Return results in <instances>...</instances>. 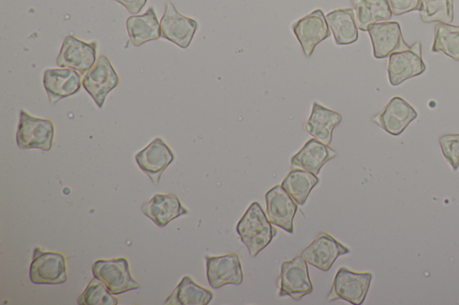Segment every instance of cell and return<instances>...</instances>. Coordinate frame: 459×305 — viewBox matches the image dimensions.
Masks as SVG:
<instances>
[{
	"instance_id": "23",
	"label": "cell",
	"mask_w": 459,
	"mask_h": 305,
	"mask_svg": "<svg viewBox=\"0 0 459 305\" xmlns=\"http://www.w3.org/2000/svg\"><path fill=\"white\" fill-rule=\"evenodd\" d=\"M336 45H350L358 39V27L352 8H340L325 16Z\"/></svg>"
},
{
	"instance_id": "4",
	"label": "cell",
	"mask_w": 459,
	"mask_h": 305,
	"mask_svg": "<svg viewBox=\"0 0 459 305\" xmlns=\"http://www.w3.org/2000/svg\"><path fill=\"white\" fill-rule=\"evenodd\" d=\"M93 277L107 286L114 295H118L140 287L131 275L126 258L98 259L91 266Z\"/></svg>"
},
{
	"instance_id": "18",
	"label": "cell",
	"mask_w": 459,
	"mask_h": 305,
	"mask_svg": "<svg viewBox=\"0 0 459 305\" xmlns=\"http://www.w3.org/2000/svg\"><path fill=\"white\" fill-rule=\"evenodd\" d=\"M81 76L71 68L47 69L43 86L51 104L77 93L81 89Z\"/></svg>"
},
{
	"instance_id": "31",
	"label": "cell",
	"mask_w": 459,
	"mask_h": 305,
	"mask_svg": "<svg viewBox=\"0 0 459 305\" xmlns=\"http://www.w3.org/2000/svg\"><path fill=\"white\" fill-rule=\"evenodd\" d=\"M421 0H388L390 10L394 15H401L419 10Z\"/></svg>"
},
{
	"instance_id": "19",
	"label": "cell",
	"mask_w": 459,
	"mask_h": 305,
	"mask_svg": "<svg viewBox=\"0 0 459 305\" xmlns=\"http://www.w3.org/2000/svg\"><path fill=\"white\" fill-rule=\"evenodd\" d=\"M141 210L159 227H164L175 218L188 213L174 193L155 194L142 205Z\"/></svg>"
},
{
	"instance_id": "26",
	"label": "cell",
	"mask_w": 459,
	"mask_h": 305,
	"mask_svg": "<svg viewBox=\"0 0 459 305\" xmlns=\"http://www.w3.org/2000/svg\"><path fill=\"white\" fill-rule=\"evenodd\" d=\"M318 182L319 178L311 172L291 168L281 185L298 205L302 206Z\"/></svg>"
},
{
	"instance_id": "14",
	"label": "cell",
	"mask_w": 459,
	"mask_h": 305,
	"mask_svg": "<svg viewBox=\"0 0 459 305\" xmlns=\"http://www.w3.org/2000/svg\"><path fill=\"white\" fill-rule=\"evenodd\" d=\"M206 276L213 289L227 284L238 285L243 282L242 267L238 254L206 256Z\"/></svg>"
},
{
	"instance_id": "9",
	"label": "cell",
	"mask_w": 459,
	"mask_h": 305,
	"mask_svg": "<svg viewBox=\"0 0 459 305\" xmlns=\"http://www.w3.org/2000/svg\"><path fill=\"white\" fill-rule=\"evenodd\" d=\"M97 42H84L73 35L65 38L56 64L81 74L86 73L96 63Z\"/></svg>"
},
{
	"instance_id": "1",
	"label": "cell",
	"mask_w": 459,
	"mask_h": 305,
	"mask_svg": "<svg viewBox=\"0 0 459 305\" xmlns=\"http://www.w3.org/2000/svg\"><path fill=\"white\" fill-rule=\"evenodd\" d=\"M271 224L257 201L253 202L239 219L237 233L251 257H255L267 247L277 234V230Z\"/></svg>"
},
{
	"instance_id": "21",
	"label": "cell",
	"mask_w": 459,
	"mask_h": 305,
	"mask_svg": "<svg viewBox=\"0 0 459 305\" xmlns=\"http://www.w3.org/2000/svg\"><path fill=\"white\" fill-rule=\"evenodd\" d=\"M338 112L328 109L316 101L313 103L309 118L305 124V130L313 138L329 145L333 139V131L342 122Z\"/></svg>"
},
{
	"instance_id": "25",
	"label": "cell",
	"mask_w": 459,
	"mask_h": 305,
	"mask_svg": "<svg viewBox=\"0 0 459 305\" xmlns=\"http://www.w3.org/2000/svg\"><path fill=\"white\" fill-rule=\"evenodd\" d=\"M212 292L185 275L171 294L165 300L168 305H207L212 300Z\"/></svg>"
},
{
	"instance_id": "13",
	"label": "cell",
	"mask_w": 459,
	"mask_h": 305,
	"mask_svg": "<svg viewBox=\"0 0 459 305\" xmlns=\"http://www.w3.org/2000/svg\"><path fill=\"white\" fill-rule=\"evenodd\" d=\"M139 168L155 184L162 173L173 162L175 156L161 138H156L134 156Z\"/></svg>"
},
{
	"instance_id": "17",
	"label": "cell",
	"mask_w": 459,
	"mask_h": 305,
	"mask_svg": "<svg viewBox=\"0 0 459 305\" xmlns=\"http://www.w3.org/2000/svg\"><path fill=\"white\" fill-rule=\"evenodd\" d=\"M374 57L384 59L393 52L405 48L409 45L404 41L400 24L397 21H380L368 29Z\"/></svg>"
},
{
	"instance_id": "16",
	"label": "cell",
	"mask_w": 459,
	"mask_h": 305,
	"mask_svg": "<svg viewBox=\"0 0 459 305\" xmlns=\"http://www.w3.org/2000/svg\"><path fill=\"white\" fill-rule=\"evenodd\" d=\"M266 216L269 221L283 229L293 233V218L298 210V204L283 190L281 185H275L266 191Z\"/></svg>"
},
{
	"instance_id": "7",
	"label": "cell",
	"mask_w": 459,
	"mask_h": 305,
	"mask_svg": "<svg viewBox=\"0 0 459 305\" xmlns=\"http://www.w3.org/2000/svg\"><path fill=\"white\" fill-rule=\"evenodd\" d=\"M425 70L419 41L389 55L387 74L392 86H398L410 78L420 75Z\"/></svg>"
},
{
	"instance_id": "15",
	"label": "cell",
	"mask_w": 459,
	"mask_h": 305,
	"mask_svg": "<svg viewBox=\"0 0 459 305\" xmlns=\"http://www.w3.org/2000/svg\"><path fill=\"white\" fill-rule=\"evenodd\" d=\"M417 116L418 113L408 102L394 97L372 117V121L385 131L398 136Z\"/></svg>"
},
{
	"instance_id": "3",
	"label": "cell",
	"mask_w": 459,
	"mask_h": 305,
	"mask_svg": "<svg viewBox=\"0 0 459 305\" xmlns=\"http://www.w3.org/2000/svg\"><path fill=\"white\" fill-rule=\"evenodd\" d=\"M372 278L369 272L357 273L341 267L333 280L327 300H342L353 305H360L365 301Z\"/></svg>"
},
{
	"instance_id": "12",
	"label": "cell",
	"mask_w": 459,
	"mask_h": 305,
	"mask_svg": "<svg viewBox=\"0 0 459 305\" xmlns=\"http://www.w3.org/2000/svg\"><path fill=\"white\" fill-rule=\"evenodd\" d=\"M350 252V249L325 232L320 233L307 247L301 256L307 264L321 271H328L336 258Z\"/></svg>"
},
{
	"instance_id": "10",
	"label": "cell",
	"mask_w": 459,
	"mask_h": 305,
	"mask_svg": "<svg viewBox=\"0 0 459 305\" xmlns=\"http://www.w3.org/2000/svg\"><path fill=\"white\" fill-rule=\"evenodd\" d=\"M161 38L181 48H187L197 30L195 20L181 14L171 2H168L160 19Z\"/></svg>"
},
{
	"instance_id": "22",
	"label": "cell",
	"mask_w": 459,
	"mask_h": 305,
	"mask_svg": "<svg viewBox=\"0 0 459 305\" xmlns=\"http://www.w3.org/2000/svg\"><path fill=\"white\" fill-rule=\"evenodd\" d=\"M126 30L130 41L135 47L161 37L160 26L152 6L143 14L128 17Z\"/></svg>"
},
{
	"instance_id": "6",
	"label": "cell",
	"mask_w": 459,
	"mask_h": 305,
	"mask_svg": "<svg viewBox=\"0 0 459 305\" xmlns=\"http://www.w3.org/2000/svg\"><path fill=\"white\" fill-rule=\"evenodd\" d=\"M278 285L280 296H290L296 301L313 292L307 261L301 255L281 263Z\"/></svg>"
},
{
	"instance_id": "2",
	"label": "cell",
	"mask_w": 459,
	"mask_h": 305,
	"mask_svg": "<svg viewBox=\"0 0 459 305\" xmlns=\"http://www.w3.org/2000/svg\"><path fill=\"white\" fill-rule=\"evenodd\" d=\"M54 124L51 120L35 117L20 110L16 143L22 149L39 148L48 151L53 146Z\"/></svg>"
},
{
	"instance_id": "32",
	"label": "cell",
	"mask_w": 459,
	"mask_h": 305,
	"mask_svg": "<svg viewBox=\"0 0 459 305\" xmlns=\"http://www.w3.org/2000/svg\"><path fill=\"white\" fill-rule=\"evenodd\" d=\"M122 4L129 13L137 14L146 4L147 0H114Z\"/></svg>"
},
{
	"instance_id": "29",
	"label": "cell",
	"mask_w": 459,
	"mask_h": 305,
	"mask_svg": "<svg viewBox=\"0 0 459 305\" xmlns=\"http://www.w3.org/2000/svg\"><path fill=\"white\" fill-rule=\"evenodd\" d=\"M117 298L110 292L104 283L96 277L90 281L77 299V304L80 305H117Z\"/></svg>"
},
{
	"instance_id": "5",
	"label": "cell",
	"mask_w": 459,
	"mask_h": 305,
	"mask_svg": "<svg viewBox=\"0 0 459 305\" xmlns=\"http://www.w3.org/2000/svg\"><path fill=\"white\" fill-rule=\"evenodd\" d=\"M35 284H61L66 282V262L62 253L45 251L39 247L33 250L29 272Z\"/></svg>"
},
{
	"instance_id": "20",
	"label": "cell",
	"mask_w": 459,
	"mask_h": 305,
	"mask_svg": "<svg viewBox=\"0 0 459 305\" xmlns=\"http://www.w3.org/2000/svg\"><path fill=\"white\" fill-rule=\"evenodd\" d=\"M336 156V150L313 138L291 157V168L303 169L318 175L324 165Z\"/></svg>"
},
{
	"instance_id": "27",
	"label": "cell",
	"mask_w": 459,
	"mask_h": 305,
	"mask_svg": "<svg viewBox=\"0 0 459 305\" xmlns=\"http://www.w3.org/2000/svg\"><path fill=\"white\" fill-rule=\"evenodd\" d=\"M433 53H444L459 61V26L439 22L434 29Z\"/></svg>"
},
{
	"instance_id": "30",
	"label": "cell",
	"mask_w": 459,
	"mask_h": 305,
	"mask_svg": "<svg viewBox=\"0 0 459 305\" xmlns=\"http://www.w3.org/2000/svg\"><path fill=\"white\" fill-rule=\"evenodd\" d=\"M442 154L456 171L459 168V134H445L438 139Z\"/></svg>"
},
{
	"instance_id": "28",
	"label": "cell",
	"mask_w": 459,
	"mask_h": 305,
	"mask_svg": "<svg viewBox=\"0 0 459 305\" xmlns=\"http://www.w3.org/2000/svg\"><path fill=\"white\" fill-rule=\"evenodd\" d=\"M423 22H442L451 24L454 20L453 0H421L419 8Z\"/></svg>"
},
{
	"instance_id": "8",
	"label": "cell",
	"mask_w": 459,
	"mask_h": 305,
	"mask_svg": "<svg viewBox=\"0 0 459 305\" xmlns=\"http://www.w3.org/2000/svg\"><path fill=\"white\" fill-rule=\"evenodd\" d=\"M119 83V77L106 55H100L84 75L82 84L101 108L108 94Z\"/></svg>"
},
{
	"instance_id": "24",
	"label": "cell",
	"mask_w": 459,
	"mask_h": 305,
	"mask_svg": "<svg viewBox=\"0 0 459 305\" xmlns=\"http://www.w3.org/2000/svg\"><path fill=\"white\" fill-rule=\"evenodd\" d=\"M359 30L368 31L370 25L391 19L388 0H351Z\"/></svg>"
},
{
	"instance_id": "11",
	"label": "cell",
	"mask_w": 459,
	"mask_h": 305,
	"mask_svg": "<svg viewBox=\"0 0 459 305\" xmlns=\"http://www.w3.org/2000/svg\"><path fill=\"white\" fill-rule=\"evenodd\" d=\"M302 51L309 57L316 45L330 37L331 32L321 9H316L303 16L291 26Z\"/></svg>"
}]
</instances>
